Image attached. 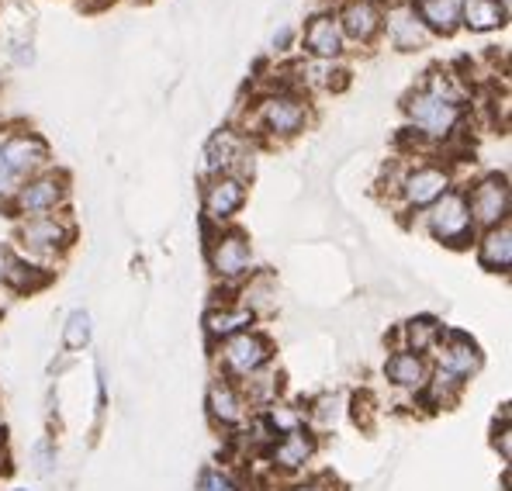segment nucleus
Returning <instances> with one entry per match:
<instances>
[{
    "label": "nucleus",
    "instance_id": "obj_17",
    "mask_svg": "<svg viewBox=\"0 0 512 491\" xmlns=\"http://www.w3.org/2000/svg\"><path fill=\"white\" fill-rule=\"evenodd\" d=\"M416 7H419V18L443 35L454 32L457 18H461V0H416Z\"/></svg>",
    "mask_w": 512,
    "mask_h": 491
},
{
    "label": "nucleus",
    "instance_id": "obj_27",
    "mask_svg": "<svg viewBox=\"0 0 512 491\" xmlns=\"http://www.w3.org/2000/svg\"><path fill=\"white\" fill-rule=\"evenodd\" d=\"M14 270H18V260L7 253V246H0V281H11Z\"/></svg>",
    "mask_w": 512,
    "mask_h": 491
},
{
    "label": "nucleus",
    "instance_id": "obj_12",
    "mask_svg": "<svg viewBox=\"0 0 512 491\" xmlns=\"http://www.w3.org/2000/svg\"><path fill=\"white\" fill-rule=\"evenodd\" d=\"M312 453H315V440H312V436H308L305 429H291V433H284L281 440L274 443L270 457H274V464L284 467V471H295V467L305 464Z\"/></svg>",
    "mask_w": 512,
    "mask_h": 491
},
{
    "label": "nucleus",
    "instance_id": "obj_8",
    "mask_svg": "<svg viewBox=\"0 0 512 491\" xmlns=\"http://www.w3.org/2000/svg\"><path fill=\"white\" fill-rule=\"evenodd\" d=\"M212 267L222 277H239L250 270V243H246L243 232H229L222 236L212 249Z\"/></svg>",
    "mask_w": 512,
    "mask_h": 491
},
{
    "label": "nucleus",
    "instance_id": "obj_24",
    "mask_svg": "<svg viewBox=\"0 0 512 491\" xmlns=\"http://www.w3.org/2000/svg\"><path fill=\"white\" fill-rule=\"evenodd\" d=\"M232 156H236V139L232 135H215L212 146H208V166L222 170V166L232 163Z\"/></svg>",
    "mask_w": 512,
    "mask_h": 491
},
{
    "label": "nucleus",
    "instance_id": "obj_7",
    "mask_svg": "<svg viewBox=\"0 0 512 491\" xmlns=\"http://www.w3.org/2000/svg\"><path fill=\"white\" fill-rule=\"evenodd\" d=\"M260 118L270 132L277 135H295L301 125H305V108L288 94H277V97H267L260 108Z\"/></svg>",
    "mask_w": 512,
    "mask_h": 491
},
{
    "label": "nucleus",
    "instance_id": "obj_14",
    "mask_svg": "<svg viewBox=\"0 0 512 491\" xmlns=\"http://www.w3.org/2000/svg\"><path fill=\"white\" fill-rule=\"evenodd\" d=\"M305 45L312 56L319 59H333L343 52V35H340V25L333 18H315L305 32Z\"/></svg>",
    "mask_w": 512,
    "mask_h": 491
},
{
    "label": "nucleus",
    "instance_id": "obj_20",
    "mask_svg": "<svg viewBox=\"0 0 512 491\" xmlns=\"http://www.w3.org/2000/svg\"><path fill=\"white\" fill-rule=\"evenodd\" d=\"M388 32H391V42H395L398 49H419V45L426 42V28H423V21H419L416 14H409V11L391 14Z\"/></svg>",
    "mask_w": 512,
    "mask_h": 491
},
{
    "label": "nucleus",
    "instance_id": "obj_26",
    "mask_svg": "<svg viewBox=\"0 0 512 491\" xmlns=\"http://www.w3.org/2000/svg\"><path fill=\"white\" fill-rule=\"evenodd\" d=\"M198 491H236V485H232V478H225L222 471H205L201 474Z\"/></svg>",
    "mask_w": 512,
    "mask_h": 491
},
{
    "label": "nucleus",
    "instance_id": "obj_29",
    "mask_svg": "<svg viewBox=\"0 0 512 491\" xmlns=\"http://www.w3.org/2000/svg\"><path fill=\"white\" fill-rule=\"evenodd\" d=\"M291 491H322L319 485H298V488H291Z\"/></svg>",
    "mask_w": 512,
    "mask_h": 491
},
{
    "label": "nucleus",
    "instance_id": "obj_10",
    "mask_svg": "<svg viewBox=\"0 0 512 491\" xmlns=\"http://www.w3.org/2000/svg\"><path fill=\"white\" fill-rule=\"evenodd\" d=\"M59 201H63V177H39V180H32V184L21 187V194H18V208L35 218H42L45 211H52Z\"/></svg>",
    "mask_w": 512,
    "mask_h": 491
},
{
    "label": "nucleus",
    "instance_id": "obj_4",
    "mask_svg": "<svg viewBox=\"0 0 512 491\" xmlns=\"http://www.w3.org/2000/svg\"><path fill=\"white\" fill-rule=\"evenodd\" d=\"M405 108H409V118H412V122H416V125L423 128V132H429V135H447L450 128L457 125V108H454V104L440 101V97L426 94V90L412 94Z\"/></svg>",
    "mask_w": 512,
    "mask_h": 491
},
{
    "label": "nucleus",
    "instance_id": "obj_18",
    "mask_svg": "<svg viewBox=\"0 0 512 491\" xmlns=\"http://www.w3.org/2000/svg\"><path fill=\"white\" fill-rule=\"evenodd\" d=\"M208 409H212L215 422H222V426H236V422L243 419V398L236 395L232 384H215V388L208 391Z\"/></svg>",
    "mask_w": 512,
    "mask_h": 491
},
{
    "label": "nucleus",
    "instance_id": "obj_11",
    "mask_svg": "<svg viewBox=\"0 0 512 491\" xmlns=\"http://www.w3.org/2000/svg\"><path fill=\"white\" fill-rule=\"evenodd\" d=\"M384 374H388L391 384L409 388V391L426 388V381H429V367L419 353H395V357L384 364Z\"/></svg>",
    "mask_w": 512,
    "mask_h": 491
},
{
    "label": "nucleus",
    "instance_id": "obj_6",
    "mask_svg": "<svg viewBox=\"0 0 512 491\" xmlns=\"http://www.w3.org/2000/svg\"><path fill=\"white\" fill-rule=\"evenodd\" d=\"M447 187H450L447 170H440V166H419V170H412L405 177V201L416 208L433 205V201H440L447 194Z\"/></svg>",
    "mask_w": 512,
    "mask_h": 491
},
{
    "label": "nucleus",
    "instance_id": "obj_28",
    "mask_svg": "<svg viewBox=\"0 0 512 491\" xmlns=\"http://www.w3.org/2000/svg\"><path fill=\"white\" fill-rule=\"evenodd\" d=\"M14 173L7 170V163H4V156H0V198H4V194H11V187H14Z\"/></svg>",
    "mask_w": 512,
    "mask_h": 491
},
{
    "label": "nucleus",
    "instance_id": "obj_5",
    "mask_svg": "<svg viewBox=\"0 0 512 491\" xmlns=\"http://www.w3.org/2000/svg\"><path fill=\"white\" fill-rule=\"evenodd\" d=\"M0 156H4L7 170L14 177H28V173H35L49 160V149H45L39 135H11V139L0 142Z\"/></svg>",
    "mask_w": 512,
    "mask_h": 491
},
{
    "label": "nucleus",
    "instance_id": "obj_22",
    "mask_svg": "<svg viewBox=\"0 0 512 491\" xmlns=\"http://www.w3.org/2000/svg\"><path fill=\"white\" fill-rule=\"evenodd\" d=\"M253 322V312L250 308H225V312H212L208 315V332L212 336H236V332H243L246 326Z\"/></svg>",
    "mask_w": 512,
    "mask_h": 491
},
{
    "label": "nucleus",
    "instance_id": "obj_3",
    "mask_svg": "<svg viewBox=\"0 0 512 491\" xmlns=\"http://www.w3.org/2000/svg\"><path fill=\"white\" fill-rule=\"evenodd\" d=\"M471 222L481 225H499L506 222V211H509V184L506 177H485L471 194Z\"/></svg>",
    "mask_w": 512,
    "mask_h": 491
},
{
    "label": "nucleus",
    "instance_id": "obj_15",
    "mask_svg": "<svg viewBox=\"0 0 512 491\" xmlns=\"http://www.w3.org/2000/svg\"><path fill=\"white\" fill-rule=\"evenodd\" d=\"M21 239H25V243L32 246V249H42V253H49V249H59V246L70 243V229H66V225H59L56 218L42 215V218H35V222L25 225Z\"/></svg>",
    "mask_w": 512,
    "mask_h": 491
},
{
    "label": "nucleus",
    "instance_id": "obj_13",
    "mask_svg": "<svg viewBox=\"0 0 512 491\" xmlns=\"http://www.w3.org/2000/svg\"><path fill=\"white\" fill-rule=\"evenodd\" d=\"M443 364H447V374L454 377H471L474 370L481 367V353L478 346H474V339H468L464 332H454V336L447 339V350H443Z\"/></svg>",
    "mask_w": 512,
    "mask_h": 491
},
{
    "label": "nucleus",
    "instance_id": "obj_21",
    "mask_svg": "<svg viewBox=\"0 0 512 491\" xmlns=\"http://www.w3.org/2000/svg\"><path fill=\"white\" fill-rule=\"evenodd\" d=\"M464 21L474 32H488V28H499L506 21V7L499 0H468L464 4Z\"/></svg>",
    "mask_w": 512,
    "mask_h": 491
},
{
    "label": "nucleus",
    "instance_id": "obj_1",
    "mask_svg": "<svg viewBox=\"0 0 512 491\" xmlns=\"http://www.w3.org/2000/svg\"><path fill=\"white\" fill-rule=\"evenodd\" d=\"M471 211H468V201L461 198V194H443L440 201H436V208L429 211V229L436 232V239H443V243L457 246L464 243V239L471 236Z\"/></svg>",
    "mask_w": 512,
    "mask_h": 491
},
{
    "label": "nucleus",
    "instance_id": "obj_16",
    "mask_svg": "<svg viewBox=\"0 0 512 491\" xmlns=\"http://www.w3.org/2000/svg\"><path fill=\"white\" fill-rule=\"evenodd\" d=\"M481 267L488 270H509V260H512V236H509V225L502 222V229H492L485 239H481Z\"/></svg>",
    "mask_w": 512,
    "mask_h": 491
},
{
    "label": "nucleus",
    "instance_id": "obj_19",
    "mask_svg": "<svg viewBox=\"0 0 512 491\" xmlns=\"http://www.w3.org/2000/svg\"><path fill=\"white\" fill-rule=\"evenodd\" d=\"M378 25H381L378 7L367 4V0H357V4H350L343 11V28L353 39H371V35L378 32Z\"/></svg>",
    "mask_w": 512,
    "mask_h": 491
},
{
    "label": "nucleus",
    "instance_id": "obj_25",
    "mask_svg": "<svg viewBox=\"0 0 512 491\" xmlns=\"http://www.w3.org/2000/svg\"><path fill=\"white\" fill-rule=\"evenodd\" d=\"M409 343H412V350H426L429 343L436 339V332H440V326H436V319H412L409 322Z\"/></svg>",
    "mask_w": 512,
    "mask_h": 491
},
{
    "label": "nucleus",
    "instance_id": "obj_2",
    "mask_svg": "<svg viewBox=\"0 0 512 491\" xmlns=\"http://www.w3.org/2000/svg\"><path fill=\"white\" fill-rule=\"evenodd\" d=\"M225 370L236 377H250L270 360V343L256 332H236L229 336V343L222 346Z\"/></svg>",
    "mask_w": 512,
    "mask_h": 491
},
{
    "label": "nucleus",
    "instance_id": "obj_9",
    "mask_svg": "<svg viewBox=\"0 0 512 491\" xmlns=\"http://www.w3.org/2000/svg\"><path fill=\"white\" fill-rule=\"evenodd\" d=\"M243 201H246V187L239 177H218L205 191V211L208 218H218V222L236 215L243 208Z\"/></svg>",
    "mask_w": 512,
    "mask_h": 491
},
{
    "label": "nucleus",
    "instance_id": "obj_23",
    "mask_svg": "<svg viewBox=\"0 0 512 491\" xmlns=\"http://www.w3.org/2000/svg\"><path fill=\"white\" fill-rule=\"evenodd\" d=\"M63 343L66 350H84L90 343V315L87 312H70V319H66V329H63Z\"/></svg>",
    "mask_w": 512,
    "mask_h": 491
}]
</instances>
